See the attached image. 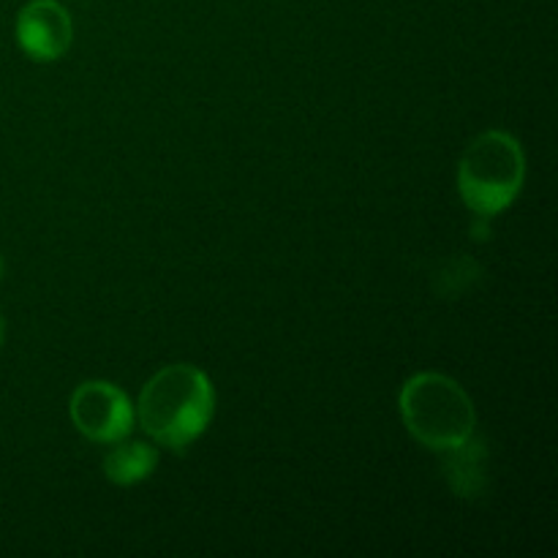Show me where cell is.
Segmentation results:
<instances>
[{
    "mask_svg": "<svg viewBox=\"0 0 558 558\" xmlns=\"http://www.w3.org/2000/svg\"><path fill=\"white\" fill-rule=\"evenodd\" d=\"M216 392L205 371L194 365H167L142 390L136 417L156 445L183 452L213 420Z\"/></svg>",
    "mask_w": 558,
    "mask_h": 558,
    "instance_id": "obj_1",
    "label": "cell"
},
{
    "mask_svg": "<svg viewBox=\"0 0 558 558\" xmlns=\"http://www.w3.org/2000/svg\"><path fill=\"white\" fill-rule=\"evenodd\" d=\"M398 407L409 434L430 450H452L474 436L477 414L472 398L445 374L412 376L403 385Z\"/></svg>",
    "mask_w": 558,
    "mask_h": 558,
    "instance_id": "obj_2",
    "label": "cell"
},
{
    "mask_svg": "<svg viewBox=\"0 0 558 558\" xmlns=\"http://www.w3.org/2000/svg\"><path fill=\"white\" fill-rule=\"evenodd\" d=\"M526 158L515 136L507 131H485L463 153L458 163V189L477 216L490 218L512 205L521 194Z\"/></svg>",
    "mask_w": 558,
    "mask_h": 558,
    "instance_id": "obj_3",
    "label": "cell"
},
{
    "mask_svg": "<svg viewBox=\"0 0 558 558\" xmlns=\"http://www.w3.org/2000/svg\"><path fill=\"white\" fill-rule=\"evenodd\" d=\"M69 412L76 430L98 445H114L134 428V407L112 381H85L76 387Z\"/></svg>",
    "mask_w": 558,
    "mask_h": 558,
    "instance_id": "obj_4",
    "label": "cell"
},
{
    "mask_svg": "<svg viewBox=\"0 0 558 558\" xmlns=\"http://www.w3.org/2000/svg\"><path fill=\"white\" fill-rule=\"evenodd\" d=\"M74 27L71 16L58 0H33L16 16V41L22 52L31 54L38 63L63 58L71 47Z\"/></svg>",
    "mask_w": 558,
    "mask_h": 558,
    "instance_id": "obj_5",
    "label": "cell"
},
{
    "mask_svg": "<svg viewBox=\"0 0 558 558\" xmlns=\"http://www.w3.org/2000/svg\"><path fill=\"white\" fill-rule=\"evenodd\" d=\"M158 466V450L145 441H114L104 458V474L114 485H136L150 477Z\"/></svg>",
    "mask_w": 558,
    "mask_h": 558,
    "instance_id": "obj_6",
    "label": "cell"
},
{
    "mask_svg": "<svg viewBox=\"0 0 558 558\" xmlns=\"http://www.w3.org/2000/svg\"><path fill=\"white\" fill-rule=\"evenodd\" d=\"M445 472L447 483L452 485L458 496L472 499L485 485V445L474 436H469L463 445L445 450Z\"/></svg>",
    "mask_w": 558,
    "mask_h": 558,
    "instance_id": "obj_7",
    "label": "cell"
},
{
    "mask_svg": "<svg viewBox=\"0 0 558 558\" xmlns=\"http://www.w3.org/2000/svg\"><path fill=\"white\" fill-rule=\"evenodd\" d=\"M3 336H5V322H3V314H0V343H3Z\"/></svg>",
    "mask_w": 558,
    "mask_h": 558,
    "instance_id": "obj_8",
    "label": "cell"
},
{
    "mask_svg": "<svg viewBox=\"0 0 558 558\" xmlns=\"http://www.w3.org/2000/svg\"><path fill=\"white\" fill-rule=\"evenodd\" d=\"M3 270H5V265H3V256H0V278H3Z\"/></svg>",
    "mask_w": 558,
    "mask_h": 558,
    "instance_id": "obj_9",
    "label": "cell"
}]
</instances>
